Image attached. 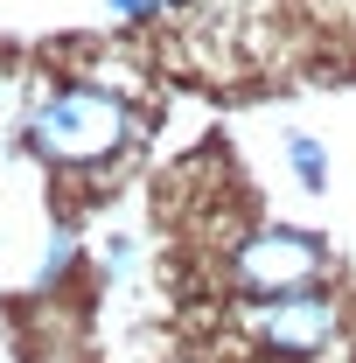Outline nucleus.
<instances>
[{
  "mask_svg": "<svg viewBox=\"0 0 356 363\" xmlns=\"http://www.w3.org/2000/svg\"><path fill=\"white\" fill-rule=\"evenodd\" d=\"M28 140L56 168H98V161H112L133 140V112H126V98H112L98 84H70V91H56V98L35 105Z\"/></svg>",
  "mask_w": 356,
  "mask_h": 363,
  "instance_id": "nucleus-1",
  "label": "nucleus"
},
{
  "mask_svg": "<svg viewBox=\"0 0 356 363\" xmlns=\"http://www.w3.org/2000/svg\"><path fill=\"white\" fill-rule=\"evenodd\" d=\"M328 266V245L314 230H287V224H266V230H245L230 245V279L259 301V294H301L314 286Z\"/></svg>",
  "mask_w": 356,
  "mask_h": 363,
  "instance_id": "nucleus-2",
  "label": "nucleus"
},
{
  "mask_svg": "<svg viewBox=\"0 0 356 363\" xmlns=\"http://www.w3.org/2000/svg\"><path fill=\"white\" fill-rule=\"evenodd\" d=\"M252 335L272 357H314V350H328L343 335V301H328L314 286H301V294H259Z\"/></svg>",
  "mask_w": 356,
  "mask_h": 363,
  "instance_id": "nucleus-3",
  "label": "nucleus"
},
{
  "mask_svg": "<svg viewBox=\"0 0 356 363\" xmlns=\"http://www.w3.org/2000/svg\"><path fill=\"white\" fill-rule=\"evenodd\" d=\"M287 154H294V168H301V182H308V189H321V182H328V161H321V147H314V140H287Z\"/></svg>",
  "mask_w": 356,
  "mask_h": 363,
  "instance_id": "nucleus-4",
  "label": "nucleus"
},
{
  "mask_svg": "<svg viewBox=\"0 0 356 363\" xmlns=\"http://www.w3.org/2000/svg\"><path fill=\"white\" fill-rule=\"evenodd\" d=\"M112 7H119V14H147V0H112Z\"/></svg>",
  "mask_w": 356,
  "mask_h": 363,
  "instance_id": "nucleus-5",
  "label": "nucleus"
}]
</instances>
